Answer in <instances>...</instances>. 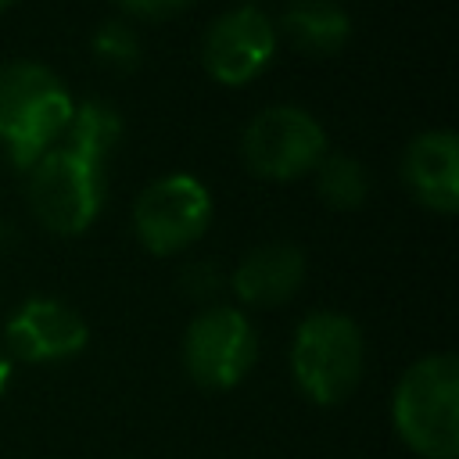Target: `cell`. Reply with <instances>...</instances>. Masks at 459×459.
I'll list each match as a JSON object with an SVG mask.
<instances>
[{"mask_svg": "<svg viewBox=\"0 0 459 459\" xmlns=\"http://www.w3.org/2000/svg\"><path fill=\"white\" fill-rule=\"evenodd\" d=\"M391 423L420 459L459 455V362L452 351L416 359L394 384Z\"/></svg>", "mask_w": 459, "mask_h": 459, "instance_id": "cell-1", "label": "cell"}, {"mask_svg": "<svg viewBox=\"0 0 459 459\" xmlns=\"http://www.w3.org/2000/svg\"><path fill=\"white\" fill-rule=\"evenodd\" d=\"M72 111L68 86L47 65L25 57L0 65V143L18 169H29L61 140Z\"/></svg>", "mask_w": 459, "mask_h": 459, "instance_id": "cell-2", "label": "cell"}, {"mask_svg": "<svg viewBox=\"0 0 459 459\" xmlns=\"http://www.w3.org/2000/svg\"><path fill=\"white\" fill-rule=\"evenodd\" d=\"M366 369V337L344 312L319 308L305 316L290 341V377L316 405H341L355 394Z\"/></svg>", "mask_w": 459, "mask_h": 459, "instance_id": "cell-3", "label": "cell"}, {"mask_svg": "<svg viewBox=\"0 0 459 459\" xmlns=\"http://www.w3.org/2000/svg\"><path fill=\"white\" fill-rule=\"evenodd\" d=\"M25 172H29V204L47 230L75 237L100 215L104 161H93L72 143L57 140Z\"/></svg>", "mask_w": 459, "mask_h": 459, "instance_id": "cell-4", "label": "cell"}, {"mask_svg": "<svg viewBox=\"0 0 459 459\" xmlns=\"http://www.w3.org/2000/svg\"><path fill=\"white\" fill-rule=\"evenodd\" d=\"M240 154L265 179H298L323 161L326 129L298 104H269L244 126Z\"/></svg>", "mask_w": 459, "mask_h": 459, "instance_id": "cell-5", "label": "cell"}, {"mask_svg": "<svg viewBox=\"0 0 459 459\" xmlns=\"http://www.w3.org/2000/svg\"><path fill=\"white\" fill-rule=\"evenodd\" d=\"M258 359V333L240 308L208 305L183 333V366L204 391L237 387Z\"/></svg>", "mask_w": 459, "mask_h": 459, "instance_id": "cell-6", "label": "cell"}, {"mask_svg": "<svg viewBox=\"0 0 459 459\" xmlns=\"http://www.w3.org/2000/svg\"><path fill=\"white\" fill-rule=\"evenodd\" d=\"M212 222V194L190 172H172L140 190L133 230L151 255H176L204 237Z\"/></svg>", "mask_w": 459, "mask_h": 459, "instance_id": "cell-7", "label": "cell"}, {"mask_svg": "<svg viewBox=\"0 0 459 459\" xmlns=\"http://www.w3.org/2000/svg\"><path fill=\"white\" fill-rule=\"evenodd\" d=\"M276 25L258 4H237L222 11L204 39H201V61L212 79L226 86H244L251 82L276 54Z\"/></svg>", "mask_w": 459, "mask_h": 459, "instance_id": "cell-8", "label": "cell"}, {"mask_svg": "<svg viewBox=\"0 0 459 459\" xmlns=\"http://www.w3.org/2000/svg\"><path fill=\"white\" fill-rule=\"evenodd\" d=\"M90 341V326L61 298H29L22 301L7 326H4V351L11 359L43 366V362H65L79 355Z\"/></svg>", "mask_w": 459, "mask_h": 459, "instance_id": "cell-9", "label": "cell"}, {"mask_svg": "<svg viewBox=\"0 0 459 459\" xmlns=\"http://www.w3.org/2000/svg\"><path fill=\"white\" fill-rule=\"evenodd\" d=\"M402 176L412 197L434 212H455L459 204V140L452 129H423L402 154Z\"/></svg>", "mask_w": 459, "mask_h": 459, "instance_id": "cell-10", "label": "cell"}, {"mask_svg": "<svg viewBox=\"0 0 459 459\" xmlns=\"http://www.w3.org/2000/svg\"><path fill=\"white\" fill-rule=\"evenodd\" d=\"M301 283H305V251L287 240H269L251 247L230 276L233 294L251 308H276L287 298H294Z\"/></svg>", "mask_w": 459, "mask_h": 459, "instance_id": "cell-11", "label": "cell"}, {"mask_svg": "<svg viewBox=\"0 0 459 459\" xmlns=\"http://www.w3.org/2000/svg\"><path fill=\"white\" fill-rule=\"evenodd\" d=\"M280 25L287 39L308 54H333L351 36V14L337 0H290Z\"/></svg>", "mask_w": 459, "mask_h": 459, "instance_id": "cell-12", "label": "cell"}, {"mask_svg": "<svg viewBox=\"0 0 459 459\" xmlns=\"http://www.w3.org/2000/svg\"><path fill=\"white\" fill-rule=\"evenodd\" d=\"M61 140L72 143L75 151H82L93 161H108V154L122 140V118L104 100H82V104H75V111H72Z\"/></svg>", "mask_w": 459, "mask_h": 459, "instance_id": "cell-13", "label": "cell"}, {"mask_svg": "<svg viewBox=\"0 0 459 459\" xmlns=\"http://www.w3.org/2000/svg\"><path fill=\"white\" fill-rule=\"evenodd\" d=\"M312 172H316V190L330 208H359L369 194L366 165L351 154H323V161Z\"/></svg>", "mask_w": 459, "mask_h": 459, "instance_id": "cell-14", "label": "cell"}, {"mask_svg": "<svg viewBox=\"0 0 459 459\" xmlns=\"http://www.w3.org/2000/svg\"><path fill=\"white\" fill-rule=\"evenodd\" d=\"M90 47H93L97 61L115 68V72H129L140 61V36H136V29L129 22H104L93 32Z\"/></svg>", "mask_w": 459, "mask_h": 459, "instance_id": "cell-15", "label": "cell"}, {"mask_svg": "<svg viewBox=\"0 0 459 459\" xmlns=\"http://www.w3.org/2000/svg\"><path fill=\"white\" fill-rule=\"evenodd\" d=\"M219 287H222V276H219V269H215L212 262H194V265L183 269V290H186L190 298L208 301Z\"/></svg>", "mask_w": 459, "mask_h": 459, "instance_id": "cell-16", "label": "cell"}, {"mask_svg": "<svg viewBox=\"0 0 459 459\" xmlns=\"http://www.w3.org/2000/svg\"><path fill=\"white\" fill-rule=\"evenodd\" d=\"M118 7H126L129 14H140V18H169L183 7H190V0H118Z\"/></svg>", "mask_w": 459, "mask_h": 459, "instance_id": "cell-17", "label": "cell"}, {"mask_svg": "<svg viewBox=\"0 0 459 459\" xmlns=\"http://www.w3.org/2000/svg\"><path fill=\"white\" fill-rule=\"evenodd\" d=\"M7 384H11V355H7L4 344H0V398H4Z\"/></svg>", "mask_w": 459, "mask_h": 459, "instance_id": "cell-18", "label": "cell"}, {"mask_svg": "<svg viewBox=\"0 0 459 459\" xmlns=\"http://www.w3.org/2000/svg\"><path fill=\"white\" fill-rule=\"evenodd\" d=\"M7 4H14V0H0V11H4V7H7Z\"/></svg>", "mask_w": 459, "mask_h": 459, "instance_id": "cell-19", "label": "cell"}]
</instances>
